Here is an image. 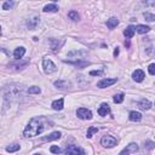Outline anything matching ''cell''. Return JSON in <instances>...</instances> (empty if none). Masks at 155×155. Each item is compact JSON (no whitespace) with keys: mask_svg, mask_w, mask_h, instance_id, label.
<instances>
[{"mask_svg":"<svg viewBox=\"0 0 155 155\" xmlns=\"http://www.w3.org/2000/svg\"><path fill=\"white\" fill-rule=\"evenodd\" d=\"M42 68L46 74H52V73H55L57 70L55 63L51 60H49V58H45V60L42 61Z\"/></svg>","mask_w":155,"mask_h":155,"instance_id":"3","label":"cell"},{"mask_svg":"<svg viewBox=\"0 0 155 155\" xmlns=\"http://www.w3.org/2000/svg\"><path fill=\"white\" fill-rule=\"evenodd\" d=\"M144 78H145V75H144V72L142 69H136L133 72V74H132V79L135 81H137V83H142L144 80Z\"/></svg>","mask_w":155,"mask_h":155,"instance_id":"8","label":"cell"},{"mask_svg":"<svg viewBox=\"0 0 155 155\" xmlns=\"http://www.w3.org/2000/svg\"><path fill=\"white\" fill-rule=\"evenodd\" d=\"M34 155H41V154H34Z\"/></svg>","mask_w":155,"mask_h":155,"instance_id":"34","label":"cell"},{"mask_svg":"<svg viewBox=\"0 0 155 155\" xmlns=\"http://www.w3.org/2000/svg\"><path fill=\"white\" fill-rule=\"evenodd\" d=\"M68 17L72 19V21H79V13L76 12V11H70L69 13H68Z\"/></svg>","mask_w":155,"mask_h":155,"instance_id":"25","label":"cell"},{"mask_svg":"<svg viewBox=\"0 0 155 155\" xmlns=\"http://www.w3.org/2000/svg\"><path fill=\"white\" fill-rule=\"evenodd\" d=\"M64 107V99L63 98H60V99H56L52 102V108L55 110H62Z\"/></svg>","mask_w":155,"mask_h":155,"instance_id":"15","label":"cell"},{"mask_svg":"<svg viewBox=\"0 0 155 155\" xmlns=\"http://www.w3.org/2000/svg\"><path fill=\"white\" fill-rule=\"evenodd\" d=\"M135 33H136V31H135V27H133V26H129V27L124 31V35L126 36L127 39H131L132 36L135 35Z\"/></svg>","mask_w":155,"mask_h":155,"instance_id":"17","label":"cell"},{"mask_svg":"<svg viewBox=\"0 0 155 155\" xmlns=\"http://www.w3.org/2000/svg\"><path fill=\"white\" fill-rule=\"evenodd\" d=\"M40 92H41V88L39 86H32L28 88V93L31 95H39Z\"/></svg>","mask_w":155,"mask_h":155,"instance_id":"23","label":"cell"},{"mask_svg":"<svg viewBox=\"0 0 155 155\" xmlns=\"http://www.w3.org/2000/svg\"><path fill=\"white\" fill-rule=\"evenodd\" d=\"M117 81V79L116 78H113V79H102V80H99L98 83H97V87H99V88H106V87H109V86H112V85H114L115 83Z\"/></svg>","mask_w":155,"mask_h":155,"instance_id":"6","label":"cell"},{"mask_svg":"<svg viewBox=\"0 0 155 155\" xmlns=\"http://www.w3.org/2000/svg\"><path fill=\"white\" fill-rule=\"evenodd\" d=\"M124 97H125V96L122 93H117L113 97V101H114V103H116V104H120V103L124 102Z\"/></svg>","mask_w":155,"mask_h":155,"instance_id":"24","label":"cell"},{"mask_svg":"<svg viewBox=\"0 0 155 155\" xmlns=\"http://www.w3.org/2000/svg\"><path fill=\"white\" fill-rule=\"evenodd\" d=\"M138 150V144L137 143H130L129 145H126V148L124 150L120 152L119 155H130V154H133Z\"/></svg>","mask_w":155,"mask_h":155,"instance_id":"7","label":"cell"},{"mask_svg":"<svg viewBox=\"0 0 155 155\" xmlns=\"http://www.w3.org/2000/svg\"><path fill=\"white\" fill-rule=\"evenodd\" d=\"M52 122H51L47 117L45 116H36L29 121V124L27 125V127L24 129L23 135L27 138H32L35 137L40 133H42L47 127H52Z\"/></svg>","mask_w":155,"mask_h":155,"instance_id":"1","label":"cell"},{"mask_svg":"<svg viewBox=\"0 0 155 155\" xmlns=\"http://www.w3.org/2000/svg\"><path fill=\"white\" fill-rule=\"evenodd\" d=\"M129 119H130L131 121H135V122L141 121V119H142V114L139 113V112H131V113L129 114Z\"/></svg>","mask_w":155,"mask_h":155,"instance_id":"16","label":"cell"},{"mask_svg":"<svg viewBox=\"0 0 155 155\" xmlns=\"http://www.w3.org/2000/svg\"><path fill=\"white\" fill-rule=\"evenodd\" d=\"M24 54H26V49L21 46V47H17L16 50L13 51V57L18 61V60H21V58L24 56Z\"/></svg>","mask_w":155,"mask_h":155,"instance_id":"13","label":"cell"},{"mask_svg":"<svg viewBox=\"0 0 155 155\" xmlns=\"http://www.w3.org/2000/svg\"><path fill=\"white\" fill-rule=\"evenodd\" d=\"M135 31L137 33H139V34H145V33L150 32V27L144 26V24H138V26L135 27Z\"/></svg>","mask_w":155,"mask_h":155,"instance_id":"14","label":"cell"},{"mask_svg":"<svg viewBox=\"0 0 155 155\" xmlns=\"http://www.w3.org/2000/svg\"><path fill=\"white\" fill-rule=\"evenodd\" d=\"M148 69H149V74H150V75H154V74H155V64H154V63H152V64L149 65Z\"/></svg>","mask_w":155,"mask_h":155,"instance_id":"31","label":"cell"},{"mask_svg":"<svg viewBox=\"0 0 155 155\" xmlns=\"http://www.w3.org/2000/svg\"><path fill=\"white\" fill-rule=\"evenodd\" d=\"M109 113H110V108H109V106L107 104V103H102L101 107L98 108V114H99L101 116H106V115L109 114Z\"/></svg>","mask_w":155,"mask_h":155,"instance_id":"12","label":"cell"},{"mask_svg":"<svg viewBox=\"0 0 155 155\" xmlns=\"http://www.w3.org/2000/svg\"><path fill=\"white\" fill-rule=\"evenodd\" d=\"M13 5H15L13 1H5L4 5H3V9L4 10H10V9H12V7H13Z\"/></svg>","mask_w":155,"mask_h":155,"instance_id":"28","label":"cell"},{"mask_svg":"<svg viewBox=\"0 0 155 155\" xmlns=\"http://www.w3.org/2000/svg\"><path fill=\"white\" fill-rule=\"evenodd\" d=\"M39 22H40V18L38 16H33V18H29L27 21V26L29 29H35L36 26L39 24Z\"/></svg>","mask_w":155,"mask_h":155,"instance_id":"10","label":"cell"},{"mask_svg":"<svg viewBox=\"0 0 155 155\" xmlns=\"http://www.w3.org/2000/svg\"><path fill=\"white\" fill-rule=\"evenodd\" d=\"M51 41V49H52V51H60V49H61V46L63 45V42H61V44H58V41L57 40H55V39H51L50 40Z\"/></svg>","mask_w":155,"mask_h":155,"instance_id":"21","label":"cell"},{"mask_svg":"<svg viewBox=\"0 0 155 155\" xmlns=\"http://www.w3.org/2000/svg\"><path fill=\"white\" fill-rule=\"evenodd\" d=\"M103 74V70H92L90 72V75H102Z\"/></svg>","mask_w":155,"mask_h":155,"instance_id":"32","label":"cell"},{"mask_svg":"<svg viewBox=\"0 0 155 155\" xmlns=\"http://www.w3.org/2000/svg\"><path fill=\"white\" fill-rule=\"evenodd\" d=\"M101 144H102L103 147H106V148H113V147H115V145L117 144V141H116L115 137L110 136V135H106V136L102 137Z\"/></svg>","mask_w":155,"mask_h":155,"instance_id":"2","label":"cell"},{"mask_svg":"<svg viewBox=\"0 0 155 155\" xmlns=\"http://www.w3.org/2000/svg\"><path fill=\"white\" fill-rule=\"evenodd\" d=\"M117 24H119V19H117L116 17H112V18H109L107 21V27L109 29H114Z\"/></svg>","mask_w":155,"mask_h":155,"instance_id":"19","label":"cell"},{"mask_svg":"<svg viewBox=\"0 0 155 155\" xmlns=\"http://www.w3.org/2000/svg\"><path fill=\"white\" fill-rule=\"evenodd\" d=\"M117 55H119V47H116V49H115V50H114V56H115V57H116V56H117Z\"/></svg>","mask_w":155,"mask_h":155,"instance_id":"33","label":"cell"},{"mask_svg":"<svg viewBox=\"0 0 155 155\" xmlns=\"http://www.w3.org/2000/svg\"><path fill=\"white\" fill-rule=\"evenodd\" d=\"M76 115H78L79 119H81V120H90V119H92L91 110L87 109V108H79L76 110Z\"/></svg>","mask_w":155,"mask_h":155,"instance_id":"4","label":"cell"},{"mask_svg":"<svg viewBox=\"0 0 155 155\" xmlns=\"http://www.w3.org/2000/svg\"><path fill=\"white\" fill-rule=\"evenodd\" d=\"M144 148H147V149H153V148H154V143H153L152 141L145 142V143H144Z\"/></svg>","mask_w":155,"mask_h":155,"instance_id":"30","label":"cell"},{"mask_svg":"<svg viewBox=\"0 0 155 155\" xmlns=\"http://www.w3.org/2000/svg\"><path fill=\"white\" fill-rule=\"evenodd\" d=\"M61 132H52V133H50L49 136H45V137H42V141H46V142H51V141H56V139H60L61 138Z\"/></svg>","mask_w":155,"mask_h":155,"instance_id":"9","label":"cell"},{"mask_svg":"<svg viewBox=\"0 0 155 155\" xmlns=\"http://www.w3.org/2000/svg\"><path fill=\"white\" fill-rule=\"evenodd\" d=\"M21 149V147L19 144H11L9 147H6V152L7 153H15V152H17Z\"/></svg>","mask_w":155,"mask_h":155,"instance_id":"22","label":"cell"},{"mask_svg":"<svg viewBox=\"0 0 155 155\" xmlns=\"http://www.w3.org/2000/svg\"><path fill=\"white\" fill-rule=\"evenodd\" d=\"M58 11V6L56 4H49L44 7V12H57Z\"/></svg>","mask_w":155,"mask_h":155,"instance_id":"20","label":"cell"},{"mask_svg":"<svg viewBox=\"0 0 155 155\" xmlns=\"http://www.w3.org/2000/svg\"><path fill=\"white\" fill-rule=\"evenodd\" d=\"M138 107L141 108L142 110H149L152 108V103L148 99H142L141 102L138 103Z\"/></svg>","mask_w":155,"mask_h":155,"instance_id":"18","label":"cell"},{"mask_svg":"<svg viewBox=\"0 0 155 155\" xmlns=\"http://www.w3.org/2000/svg\"><path fill=\"white\" fill-rule=\"evenodd\" d=\"M97 131H98V129H97V127H95V126L88 127L86 137H87V138H91V137H92V135H93V133H96V132H97Z\"/></svg>","mask_w":155,"mask_h":155,"instance_id":"26","label":"cell"},{"mask_svg":"<svg viewBox=\"0 0 155 155\" xmlns=\"http://www.w3.org/2000/svg\"><path fill=\"white\" fill-rule=\"evenodd\" d=\"M50 152H51V153H54V154H60L62 150H61V148H58V147L52 145V147L50 148Z\"/></svg>","mask_w":155,"mask_h":155,"instance_id":"29","label":"cell"},{"mask_svg":"<svg viewBox=\"0 0 155 155\" xmlns=\"http://www.w3.org/2000/svg\"><path fill=\"white\" fill-rule=\"evenodd\" d=\"M54 85L57 88H61V90H64V88L70 87V83H69V81H65V80H57V81L54 83Z\"/></svg>","mask_w":155,"mask_h":155,"instance_id":"11","label":"cell"},{"mask_svg":"<svg viewBox=\"0 0 155 155\" xmlns=\"http://www.w3.org/2000/svg\"><path fill=\"white\" fill-rule=\"evenodd\" d=\"M64 154L65 155H86L83 149L79 148V147H76V145H73V144L68 145L67 148H65Z\"/></svg>","mask_w":155,"mask_h":155,"instance_id":"5","label":"cell"},{"mask_svg":"<svg viewBox=\"0 0 155 155\" xmlns=\"http://www.w3.org/2000/svg\"><path fill=\"white\" fill-rule=\"evenodd\" d=\"M143 17L148 21V22H154L155 21V16L153 13H149V12H144L143 13Z\"/></svg>","mask_w":155,"mask_h":155,"instance_id":"27","label":"cell"},{"mask_svg":"<svg viewBox=\"0 0 155 155\" xmlns=\"http://www.w3.org/2000/svg\"><path fill=\"white\" fill-rule=\"evenodd\" d=\"M0 32H1V27H0Z\"/></svg>","mask_w":155,"mask_h":155,"instance_id":"35","label":"cell"}]
</instances>
